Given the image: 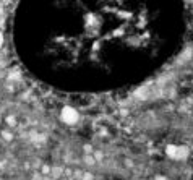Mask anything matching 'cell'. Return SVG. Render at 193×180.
<instances>
[{"label":"cell","instance_id":"obj_1","mask_svg":"<svg viewBox=\"0 0 193 180\" xmlns=\"http://www.w3.org/2000/svg\"><path fill=\"white\" fill-rule=\"evenodd\" d=\"M62 120L65 124H75V122L78 120V114H76V110L72 109V107H65L62 110Z\"/></svg>","mask_w":193,"mask_h":180},{"label":"cell","instance_id":"obj_11","mask_svg":"<svg viewBox=\"0 0 193 180\" xmlns=\"http://www.w3.org/2000/svg\"><path fill=\"white\" fill-rule=\"evenodd\" d=\"M59 180H67V178H59Z\"/></svg>","mask_w":193,"mask_h":180},{"label":"cell","instance_id":"obj_5","mask_svg":"<svg viewBox=\"0 0 193 180\" xmlns=\"http://www.w3.org/2000/svg\"><path fill=\"white\" fill-rule=\"evenodd\" d=\"M51 167L49 166H42V169H41V172H42V175H47V174H51Z\"/></svg>","mask_w":193,"mask_h":180},{"label":"cell","instance_id":"obj_4","mask_svg":"<svg viewBox=\"0 0 193 180\" xmlns=\"http://www.w3.org/2000/svg\"><path fill=\"white\" fill-rule=\"evenodd\" d=\"M2 136H3L7 141H12V140H13V135L10 133V131H5V130L2 131Z\"/></svg>","mask_w":193,"mask_h":180},{"label":"cell","instance_id":"obj_3","mask_svg":"<svg viewBox=\"0 0 193 180\" xmlns=\"http://www.w3.org/2000/svg\"><path fill=\"white\" fill-rule=\"evenodd\" d=\"M5 122H7L10 127H15V125H16V119H15L13 115H7V117H5Z\"/></svg>","mask_w":193,"mask_h":180},{"label":"cell","instance_id":"obj_7","mask_svg":"<svg viewBox=\"0 0 193 180\" xmlns=\"http://www.w3.org/2000/svg\"><path fill=\"white\" fill-rule=\"evenodd\" d=\"M81 180H93V175H91V174H83Z\"/></svg>","mask_w":193,"mask_h":180},{"label":"cell","instance_id":"obj_8","mask_svg":"<svg viewBox=\"0 0 193 180\" xmlns=\"http://www.w3.org/2000/svg\"><path fill=\"white\" fill-rule=\"evenodd\" d=\"M2 10H3V5H2V2H0V13H2Z\"/></svg>","mask_w":193,"mask_h":180},{"label":"cell","instance_id":"obj_10","mask_svg":"<svg viewBox=\"0 0 193 180\" xmlns=\"http://www.w3.org/2000/svg\"><path fill=\"white\" fill-rule=\"evenodd\" d=\"M0 2H2V3H5V2H10V0H0Z\"/></svg>","mask_w":193,"mask_h":180},{"label":"cell","instance_id":"obj_9","mask_svg":"<svg viewBox=\"0 0 193 180\" xmlns=\"http://www.w3.org/2000/svg\"><path fill=\"white\" fill-rule=\"evenodd\" d=\"M2 41H3V39H2V33H0V45H2Z\"/></svg>","mask_w":193,"mask_h":180},{"label":"cell","instance_id":"obj_6","mask_svg":"<svg viewBox=\"0 0 193 180\" xmlns=\"http://www.w3.org/2000/svg\"><path fill=\"white\" fill-rule=\"evenodd\" d=\"M84 161H86V162H88L89 166H93V164H94V159H93L91 156H86V157H84Z\"/></svg>","mask_w":193,"mask_h":180},{"label":"cell","instance_id":"obj_12","mask_svg":"<svg viewBox=\"0 0 193 180\" xmlns=\"http://www.w3.org/2000/svg\"><path fill=\"white\" fill-rule=\"evenodd\" d=\"M73 180H76V178H73Z\"/></svg>","mask_w":193,"mask_h":180},{"label":"cell","instance_id":"obj_2","mask_svg":"<svg viewBox=\"0 0 193 180\" xmlns=\"http://www.w3.org/2000/svg\"><path fill=\"white\" fill-rule=\"evenodd\" d=\"M51 174H52V177H55V178H60L62 174H63V169H62V167H54V169L51 170Z\"/></svg>","mask_w":193,"mask_h":180}]
</instances>
